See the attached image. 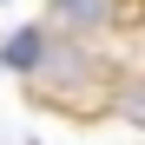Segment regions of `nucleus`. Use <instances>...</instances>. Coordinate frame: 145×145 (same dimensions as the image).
<instances>
[{
	"instance_id": "f257e3e1",
	"label": "nucleus",
	"mask_w": 145,
	"mask_h": 145,
	"mask_svg": "<svg viewBox=\"0 0 145 145\" xmlns=\"http://www.w3.org/2000/svg\"><path fill=\"white\" fill-rule=\"evenodd\" d=\"M53 13L66 20V27H79V33H92V27H106L112 0H53Z\"/></svg>"
},
{
	"instance_id": "20e7f679",
	"label": "nucleus",
	"mask_w": 145,
	"mask_h": 145,
	"mask_svg": "<svg viewBox=\"0 0 145 145\" xmlns=\"http://www.w3.org/2000/svg\"><path fill=\"white\" fill-rule=\"evenodd\" d=\"M119 106H125V119H138V125H145V92H125Z\"/></svg>"
},
{
	"instance_id": "7ed1b4c3",
	"label": "nucleus",
	"mask_w": 145,
	"mask_h": 145,
	"mask_svg": "<svg viewBox=\"0 0 145 145\" xmlns=\"http://www.w3.org/2000/svg\"><path fill=\"white\" fill-rule=\"evenodd\" d=\"M46 72H59V79H79V72H86V53H79V46H53V53H46Z\"/></svg>"
},
{
	"instance_id": "f03ea898",
	"label": "nucleus",
	"mask_w": 145,
	"mask_h": 145,
	"mask_svg": "<svg viewBox=\"0 0 145 145\" xmlns=\"http://www.w3.org/2000/svg\"><path fill=\"white\" fill-rule=\"evenodd\" d=\"M0 59H7L13 72H33V66H40V33H33V27H27V33H13V40H7V53H0Z\"/></svg>"
}]
</instances>
